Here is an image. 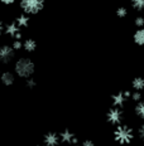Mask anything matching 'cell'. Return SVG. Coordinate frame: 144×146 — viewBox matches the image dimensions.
<instances>
[{
    "mask_svg": "<svg viewBox=\"0 0 144 146\" xmlns=\"http://www.w3.org/2000/svg\"><path fill=\"white\" fill-rule=\"evenodd\" d=\"M14 71H15V74L20 78H27L32 77L33 73L35 71V64L30 58L28 57H22L15 62V66H14Z\"/></svg>",
    "mask_w": 144,
    "mask_h": 146,
    "instance_id": "obj_1",
    "label": "cell"
},
{
    "mask_svg": "<svg viewBox=\"0 0 144 146\" xmlns=\"http://www.w3.org/2000/svg\"><path fill=\"white\" fill-rule=\"evenodd\" d=\"M114 139L116 142L121 145H128L133 141L134 139V131L128 125H119L116 126L114 131Z\"/></svg>",
    "mask_w": 144,
    "mask_h": 146,
    "instance_id": "obj_2",
    "label": "cell"
},
{
    "mask_svg": "<svg viewBox=\"0 0 144 146\" xmlns=\"http://www.w3.org/2000/svg\"><path fill=\"white\" fill-rule=\"evenodd\" d=\"M46 0H19V7L24 14L35 15L44 8Z\"/></svg>",
    "mask_w": 144,
    "mask_h": 146,
    "instance_id": "obj_3",
    "label": "cell"
},
{
    "mask_svg": "<svg viewBox=\"0 0 144 146\" xmlns=\"http://www.w3.org/2000/svg\"><path fill=\"white\" fill-rule=\"evenodd\" d=\"M106 120H108V122L110 125H113V126L116 127V126H119V125L123 123L124 112H123L121 108L114 107V106H113V107L108 111V113H106Z\"/></svg>",
    "mask_w": 144,
    "mask_h": 146,
    "instance_id": "obj_4",
    "label": "cell"
},
{
    "mask_svg": "<svg viewBox=\"0 0 144 146\" xmlns=\"http://www.w3.org/2000/svg\"><path fill=\"white\" fill-rule=\"evenodd\" d=\"M15 57V49L13 48V45L4 44L0 47V63L3 64H8Z\"/></svg>",
    "mask_w": 144,
    "mask_h": 146,
    "instance_id": "obj_5",
    "label": "cell"
},
{
    "mask_svg": "<svg viewBox=\"0 0 144 146\" xmlns=\"http://www.w3.org/2000/svg\"><path fill=\"white\" fill-rule=\"evenodd\" d=\"M4 32L7 33V35H9L13 39H22V32H20V28L15 22L7 24L4 28Z\"/></svg>",
    "mask_w": 144,
    "mask_h": 146,
    "instance_id": "obj_6",
    "label": "cell"
},
{
    "mask_svg": "<svg viewBox=\"0 0 144 146\" xmlns=\"http://www.w3.org/2000/svg\"><path fill=\"white\" fill-rule=\"evenodd\" d=\"M60 141L63 142V144H68V145H73L77 144V137L72 131L70 130H65L60 133Z\"/></svg>",
    "mask_w": 144,
    "mask_h": 146,
    "instance_id": "obj_7",
    "label": "cell"
},
{
    "mask_svg": "<svg viewBox=\"0 0 144 146\" xmlns=\"http://www.w3.org/2000/svg\"><path fill=\"white\" fill-rule=\"evenodd\" d=\"M60 133L57 132H48L44 135L43 144L44 146H58L60 145Z\"/></svg>",
    "mask_w": 144,
    "mask_h": 146,
    "instance_id": "obj_8",
    "label": "cell"
},
{
    "mask_svg": "<svg viewBox=\"0 0 144 146\" xmlns=\"http://www.w3.org/2000/svg\"><path fill=\"white\" fill-rule=\"evenodd\" d=\"M127 101H128V98L124 95V91H120V92L113 95V97H111V105L114 106V107L123 108V106L125 105Z\"/></svg>",
    "mask_w": 144,
    "mask_h": 146,
    "instance_id": "obj_9",
    "label": "cell"
},
{
    "mask_svg": "<svg viewBox=\"0 0 144 146\" xmlns=\"http://www.w3.org/2000/svg\"><path fill=\"white\" fill-rule=\"evenodd\" d=\"M0 81H1V83L5 84V86H11L15 81V77L11 72H1V74H0Z\"/></svg>",
    "mask_w": 144,
    "mask_h": 146,
    "instance_id": "obj_10",
    "label": "cell"
},
{
    "mask_svg": "<svg viewBox=\"0 0 144 146\" xmlns=\"http://www.w3.org/2000/svg\"><path fill=\"white\" fill-rule=\"evenodd\" d=\"M133 40H134V43H135V44L143 47V45H144V28H139L135 33H134Z\"/></svg>",
    "mask_w": 144,
    "mask_h": 146,
    "instance_id": "obj_11",
    "label": "cell"
},
{
    "mask_svg": "<svg viewBox=\"0 0 144 146\" xmlns=\"http://www.w3.org/2000/svg\"><path fill=\"white\" fill-rule=\"evenodd\" d=\"M29 15L28 14H22L19 15V17L15 19V23L18 24V27L19 28H27V27L29 25Z\"/></svg>",
    "mask_w": 144,
    "mask_h": 146,
    "instance_id": "obj_12",
    "label": "cell"
},
{
    "mask_svg": "<svg viewBox=\"0 0 144 146\" xmlns=\"http://www.w3.org/2000/svg\"><path fill=\"white\" fill-rule=\"evenodd\" d=\"M23 48L25 49L28 53H32V52H34L35 50V48H37V43H35V40L34 39H25V40L23 42Z\"/></svg>",
    "mask_w": 144,
    "mask_h": 146,
    "instance_id": "obj_13",
    "label": "cell"
},
{
    "mask_svg": "<svg viewBox=\"0 0 144 146\" xmlns=\"http://www.w3.org/2000/svg\"><path fill=\"white\" fill-rule=\"evenodd\" d=\"M131 87L134 91H143L144 90V78L143 77H135L131 82Z\"/></svg>",
    "mask_w": 144,
    "mask_h": 146,
    "instance_id": "obj_14",
    "label": "cell"
},
{
    "mask_svg": "<svg viewBox=\"0 0 144 146\" xmlns=\"http://www.w3.org/2000/svg\"><path fill=\"white\" fill-rule=\"evenodd\" d=\"M135 115L139 118L144 120V101L143 100H140V101L137 102V105H135Z\"/></svg>",
    "mask_w": 144,
    "mask_h": 146,
    "instance_id": "obj_15",
    "label": "cell"
},
{
    "mask_svg": "<svg viewBox=\"0 0 144 146\" xmlns=\"http://www.w3.org/2000/svg\"><path fill=\"white\" fill-rule=\"evenodd\" d=\"M131 8L137 11H144V0H130Z\"/></svg>",
    "mask_w": 144,
    "mask_h": 146,
    "instance_id": "obj_16",
    "label": "cell"
},
{
    "mask_svg": "<svg viewBox=\"0 0 144 146\" xmlns=\"http://www.w3.org/2000/svg\"><path fill=\"white\" fill-rule=\"evenodd\" d=\"M127 15H128V10H127V8L120 7V8L116 9V17H118V18H125Z\"/></svg>",
    "mask_w": 144,
    "mask_h": 146,
    "instance_id": "obj_17",
    "label": "cell"
},
{
    "mask_svg": "<svg viewBox=\"0 0 144 146\" xmlns=\"http://www.w3.org/2000/svg\"><path fill=\"white\" fill-rule=\"evenodd\" d=\"M25 86L32 90V88H34L37 86V82H35V80H33L32 77H29V78H27V81H25Z\"/></svg>",
    "mask_w": 144,
    "mask_h": 146,
    "instance_id": "obj_18",
    "label": "cell"
},
{
    "mask_svg": "<svg viewBox=\"0 0 144 146\" xmlns=\"http://www.w3.org/2000/svg\"><path fill=\"white\" fill-rule=\"evenodd\" d=\"M130 98L133 100V101H135V102H138V101H140L142 100V93L139 92V91H134L133 93H131V96H130Z\"/></svg>",
    "mask_w": 144,
    "mask_h": 146,
    "instance_id": "obj_19",
    "label": "cell"
},
{
    "mask_svg": "<svg viewBox=\"0 0 144 146\" xmlns=\"http://www.w3.org/2000/svg\"><path fill=\"white\" fill-rule=\"evenodd\" d=\"M13 48H14L15 50L22 49V48H23V43L20 42V39H14V42H13Z\"/></svg>",
    "mask_w": 144,
    "mask_h": 146,
    "instance_id": "obj_20",
    "label": "cell"
},
{
    "mask_svg": "<svg viewBox=\"0 0 144 146\" xmlns=\"http://www.w3.org/2000/svg\"><path fill=\"white\" fill-rule=\"evenodd\" d=\"M134 23H135V25L138 27V28H143L144 27V18L143 17H137Z\"/></svg>",
    "mask_w": 144,
    "mask_h": 146,
    "instance_id": "obj_21",
    "label": "cell"
},
{
    "mask_svg": "<svg viewBox=\"0 0 144 146\" xmlns=\"http://www.w3.org/2000/svg\"><path fill=\"white\" fill-rule=\"evenodd\" d=\"M138 135H139V137L144 141V123L139 127V130H138Z\"/></svg>",
    "mask_w": 144,
    "mask_h": 146,
    "instance_id": "obj_22",
    "label": "cell"
},
{
    "mask_svg": "<svg viewBox=\"0 0 144 146\" xmlns=\"http://www.w3.org/2000/svg\"><path fill=\"white\" fill-rule=\"evenodd\" d=\"M81 146H95V144H94V141H91V140H85V141L81 144Z\"/></svg>",
    "mask_w": 144,
    "mask_h": 146,
    "instance_id": "obj_23",
    "label": "cell"
},
{
    "mask_svg": "<svg viewBox=\"0 0 144 146\" xmlns=\"http://www.w3.org/2000/svg\"><path fill=\"white\" fill-rule=\"evenodd\" d=\"M0 1H1L3 4H5V5H11V4H14L15 3V0H0Z\"/></svg>",
    "mask_w": 144,
    "mask_h": 146,
    "instance_id": "obj_24",
    "label": "cell"
},
{
    "mask_svg": "<svg viewBox=\"0 0 144 146\" xmlns=\"http://www.w3.org/2000/svg\"><path fill=\"white\" fill-rule=\"evenodd\" d=\"M4 28H5V25H4V23L0 20V34H1L3 32H4Z\"/></svg>",
    "mask_w": 144,
    "mask_h": 146,
    "instance_id": "obj_25",
    "label": "cell"
},
{
    "mask_svg": "<svg viewBox=\"0 0 144 146\" xmlns=\"http://www.w3.org/2000/svg\"><path fill=\"white\" fill-rule=\"evenodd\" d=\"M72 146H81V145H78V144H73Z\"/></svg>",
    "mask_w": 144,
    "mask_h": 146,
    "instance_id": "obj_26",
    "label": "cell"
},
{
    "mask_svg": "<svg viewBox=\"0 0 144 146\" xmlns=\"http://www.w3.org/2000/svg\"><path fill=\"white\" fill-rule=\"evenodd\" d=\"M38 146H44V145H38Z\"/></svg>",
    "mask_w": 144,
    "mask_h": 146,
    "instance_id": "obj_27",
    "label": "cell"
},
{
    "mask_svg": "<svg viewBox=\"0 0 144 146\" xmlns=\"http://www.w3.org/2000/svg\"><path fill=\"white\" fill-rule=\"evenodd\" d=\"M0 74H1V72H0Z\"/></svg>",
    "mask_w": 144,
    "mask_h": 146,
    "instance_id": "obj_28",
    "label": "cell"
}]
</instances>
